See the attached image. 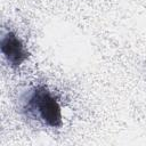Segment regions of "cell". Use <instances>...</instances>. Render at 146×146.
<instances>
[{"label": "cell", "instance_id": "6da1fadb", "mask_svg": "<svg viewBox=\"0 0 146 146\" xmlns=\"http://www.w3.org/2000/svg\"><path fill=\"white\" fill-rule=\"evenodd\" d=\"M27 113L51 128L63 125L62 108L52 94L43 86H39L32 90L25 105Z\"/></svg>", "mask_w": 146, "mask_h": 146}, {"label": "cell", "instance_id": "7a4b0ae2", "mask_svg": "<svg viewBox=\"0 0 146 146\" xmlns=\"http://www.w3.org/2000/svg\"><path fill=\"white\" fill-rule=\"evenodd\" d=\"M0 48L3 57L13 67L21 66L30 56L23 41L11 31H8L2 35Z\"/></svg>", "mask_w": 146, "mask_h": 146}]
</instances>
